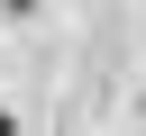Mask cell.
Returning <instances> with one entry per match:
<instances>
[{"label": "cell", "instance_id": "1", "mask_svg": "<svg viewBox=\"0 0 146 136\" xmlns=\"http://www.w3.org/2000/svg\"><path fill=\"white\" fill-rule=\"evenodd\" d=\"M0 9H9V18H27V9H36V0H0Z\"/></svg>", "mask_w": 146, "mask_h": 136}, {"label": "cell", "instance_id": "2", "mask_svg": "<svg viewBox=\"0 0 146 136\" xmlns=\"http://www.w3.org/2000/svg\"><path fill=\"white\" fill-rule=\"evenodd\" d=\"M0 136H9V118H0Z\"/></svg>", "mask_w": 146, "mask_h": 136}]
</instances>
